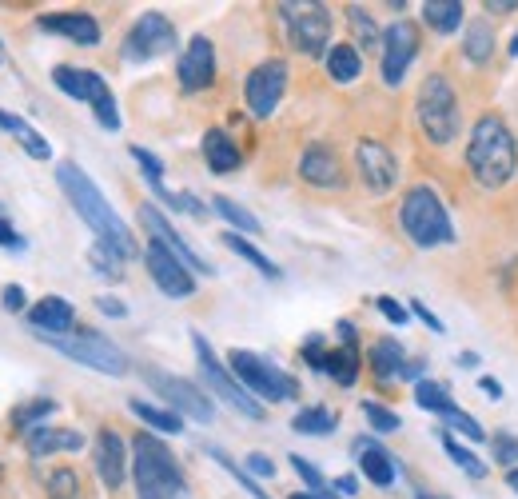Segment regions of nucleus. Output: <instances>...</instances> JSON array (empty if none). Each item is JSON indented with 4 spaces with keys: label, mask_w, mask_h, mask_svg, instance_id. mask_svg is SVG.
Returning <instances> with one entry per match:
<instances>
[{
    "label": "nucleus",
    "mask_w": 518,
    "mask_h": 499,
    "mask_svg": "<svg viewBox=\"0 0 518 499\" xmlns=\"http://www.w3.org/2000/svg\"><path fill=\"white\" fill-rule=\"evenodd\" d=\"M507 488H511V492L518 496V468H511V472H507Z\"/></svg>",
    "instance_id": "e2e57ef3"
},
{
    "label": "nucleus",
    "mask_w": 518,
    "mask_h": 499,
    "mask_svg": "<svg viewBox=\"0 0 518 499\" xmlns=\"http://www.w3.org/2000/svg\"><path fill=\"white\" fill-rule=\"evenodd\" d=\"M479 388H483V396H491V400H503V384H499L495 376H483V380H479Z\"/></svg>",
    "instance_id": "13d9d810"
},
{
    "label": "nucleus",
    "mask_w": 518,
    "mask_h": 499,
    "mask_svg": "<svg viewBox=\"0 0 518 499\" xmlns=\"http://www.w3.org/2000/svg\"><path fill=\"white\" fill-rule=\"evenodd\" d=\"M403 368H407V356H403V344L399 340L383 336V340L371 344V372L379 380H395V376H403Z\"/></svg>",
    "instance_id": "a878e982"
},
{
    "label": "nucleus",
    "mask_w": 518,
    "mask_h": 499,
    "mask_svg": "<svg viewBox=\"0 0 518 499\" xmlns=\"http://www.w3.org/2000/svg\"><path fill=\"white\" fill-rule=\"evenodd\" d=\"M415 404H419L423 412H435V416H447V412L455 408L451 388L439 384V380H419V384H415Z\"/></svg>",
    "instance_id": "2f4dec72"
},
{
    "label": "nucleus",
    "mask_w": 518,
    "mask_h": 499,
    "mask_svg": "<svg viewBox=\"0 0 518 499\" xmlns=\"http://www.w3.org/2000/svg\"><path fill=\"white\" fill-rule=\"evenodd\" d=\"M415 52H419V28L411 20H395V24L383 28V80L391 88L403 84Z\"/></svg>",
    "instance_id": "2eb2a0df"
},
{
    "label": "nucleus",
    "mask_w": 518,
    "mask_h": 499,
    "mask_svg": "<svg viewBox=\"0 0 518 499\" xmlns=\"http://www.w3.org/2000/svg\"><path fill=\"white\" fill-rule=\"evenodd\" d=\"M287 499H323V496H315V492H295V496H287Z\"/></svg>",
    "instance_id": "0e129e2a"
},
{
    "label": "nucleus",
    "mask_w": 518,
    "mask_h": 499,
    "mask_svg": "<svg viewBox=\"0 0 518 499\" xmlns=\"http://www.w3.org/2000/svg\"><path fill=\"white\" fill-rule=\"evenodd\" d=\"M248 472H252V476H267V480H271V476H275V464H271L263 452H252V456H248Z\"/></svg>",
    "instance_id": "864d4df0"
},
{
    "label": "nucleus",
    "mask_w": 518,
    "mask_h": 499,
    "mask_svg": "<svg viewBox=\"0 0 518 499\" xmlns=\"http://www.w3.org/2000/svg\"><path fill=\"white\" fill-rule=\"evenodd\" d=\"M279 16L287 24L291 48L303 56H327L331 52V8L319 0H299V4H279Z\"/></svg>",
    "instance_id": "423d86ee"
},
{
    "label": "nucleus",
    "mask_w": 518,
    "mask_h": 499,
    "mask_svg": "<svg viewBox=\"0 0 518 499\" xmlns=\"http://www.w3.org/2000/svg\"><path fill=\"white\" fill-rule=\"evenodd\" d=\"M491 448H495V460H499V464H507V468L518 464V436L499 432V436H491Z\"/></svg>",
    "instance_id": "de8ad7c7"
},
{
    "label": "nucleus",
    "mask_w": 518,
    "mask_h": 499,
    "mask_svg": "<svg viewBox=\"0 0 518 499\" xmlns=\"http://www.w3.org/2000/svg\"><path fill=\"white\" fill-rule=\"evenodd\" d=\"M92 452H96L100 484H104V488H120V484H124V468H128V448H124V440H120L112 428H100Z\"/></svg>",
    "instance_id": "6ab92c4d"
},
{
    "label": "nucleus",
    "mask_w": 518,
    "mask_h": 499,
    "mask_svg": "<svg viewBox=\"0 0 518 499\" xmlns=\"http://www.w3.org/2000/svg\"><path fill=\"white\" fill-rule=\"evenodd\" d=\"M511 56H518V32H515V40H511Z\"/></svg>",
    "instance_id": "69168bd1"
},
{
    "label": "nucleus",
    "mask_w": 518,
    "mask_h": 499,
    "mask_svg": "<svg viewBox=\"0 0 518 499\" xmlns=\"http://www.w3.org/2000/svg\"><path fill=\"white\" fill-rule=\"evenodd\" d=\"M212 208H216V212H220L236 232H244V236H256L259 232V220L248 212V208H240L236 200H228V196H212Z\"/></svg>",
    "instance_id": "4c0bfd02"
},
{
    "label": "nucleus",
    "mask_w": 518,
    "mask_h": 499,
    "mask_svg": "<svg viewBox=\"0 0 518 499\" xmlns=\"http://www.w3.org/2000/svg\"><path fill=\"white\" fill-rule=\"evenodd\" d=\"M415 499H435L431 492H415Z\"/></svg>",
    "instance_id": "338daca9"
},
{
    "label": "nucleus",
    "mask_w": 518,
    "mask_h": 499,
    "mask_svg": "<svg viewBox=\"0 0 518 499\" xmlns=\"http://www.w3.org/2000/svg\"><path fill=\"white\" fill-rule=\"evenodd\" d=\"M132 476H136V496L140 499H188L180 464L148 432H140L132 440Z\"/></svg>",
    "instance_id": "7ed1b4c3"
},
{
    "label": "nucleus",
    "mask_w": 518,
    "mask_h": 499,
    "mask_svg": "<svg viewBox=\"0 0 518 499\" xmlns=\"http://www.w3.org/2000/svg\"><path fill=\"white\" fill-rule=\"evenodd\" d=\"M483 8H487V12H515L518 4H515V0H487Z\"/></svg>",
    "instance_id": "052dcab7"
},
{
    "label": "nucleus",
    "mask_w": 518,
    "mask_h": 499,
    "mask_svg": "<svg viewBox=\"0 0 518 499\" xmlns=\"http://www.w3.org/2000/svg\"><path fill=\"white\" fill-rule=\"evenodd\" d=\"M0 128H4V132H12V136L20 140V148H24L32 160H48V156H52L48 140H44L28 120H20V116H12V112H0Z\"/></svg>",
    "instance_id": "bb28decb"
},
{
    "label": "nucleus",
    "mask_w": 518,
    "mask_h": 499,
    "mask_svg": "<svg viewBox=\"0 0 518 499\" xmlns=\"http://www.w3.org/2000/svg\"><path fill=\"white\" fill-rule=\"evenodd\" d=\"M359 72H363V60H359L355 44H331V52H327V76L335 84H351Z\"/></svg>",
    "instance_id": "c85d7f7f"
},
{
    "label": "nucleus",
    "mask_w": 518,
    "mask_h": 499,
    "mask_svg": "<svg viewBox=\"0 0 518 499\" xmlns=\"http://www.w3.org/2000/svg\"><path fill=\"white\" fill-rule=\"evenodd\" d=\"M192 348H196V360H200L204 384H208V388H212L228 408H236V412H240V416H248V420H263V416H267L256 396H252L240 380H232V376L224 372V364L216 360V352H212V344H208L204 336H192Z\"/></svg>",
    "instance_id": "9d476101"
},
{
    "label": "nucleus",
    "mask_w": 518,
    "mask_h": 499,
    "mask_svg": "<svg viewBox=\"0 0 518 499\" xmlns=\"http://www.w3.org/2000/svg\"><path fill=\"white\" fill-rule=\"evenodd\" d=\"M351 452H355L363 476H367L375 488H391V484H395V460H391V452H383L371 436H359V440L351 444Z\"/></svg>",
    "instance_id": "5701e85b"
},
{
    "label": "nucleus",
    "mask_w": 518,
    "mask_h": 499,
    "mask_svg": "<svg viewBox=\"0 0 518 499\" xmlns=\"http://www.w3.org/2000/svg\"><path fill=\"white\" fill-rule=\"evenodd\" d=\"M439 420H443V424H447L451 432H459V436H467L471 444H479V440H487V432H483V424H479V420H475L471 412H463V408H451V412H447V416H439Z\"/></svg>",
    "instance_id": "a19ab883"
},
{
    "label": "nucleus",
    "mask_w": 518,
    "mask_h": 499,
    "mask_svg": "<svg viewBox=\"0 0 518 499\" xmlns=\"http://www.w3.org/2000/svg\"><path fill=\"white\" fill-rule=\"evenodd\" d=\"M363 416H367V420H371V428H375V432H383V436H387V432H399V424H403L391 408H383V404H375V400H367V404H363Z\"/></svg>",
    "instance_id": "a18cd8bd"
},
{
    "label": "nucleus",
    "mask_w": 518,
    "mask_h": 499,
    "mask_svg": "<svg viewBox=\"0 0 518 499\" xmlns=\"http://www.w3.org/2000/svg\"><path fill=\"white\" fill-rule=\"evenodd\" d=\"M415 112H419V124H423V132H427L431 144L443 148V144H451V140L459 136V124H463V116H459V96H455V88H451V80H447L443 72H431V76L419 84Z\"/></svg>",
    "instance_id": "39448f33"
},
{
    "label": "nucleus",
    "mask_w": 518,
    "mask_h": 499,
    "mask_svg": "<svg viewBox=\"0 0 518 499\" xmlns=\"http://www.w3.org/2000/svg\"><path fill=\"white\" fill-rule=\"evenodd\" d=\"M52 80H56V88H60L64 96L92 104V112H96L100 128H108V132H116V128H120L116 100H112V92H108V84H104V76H100V72H92V68H72V64H56V68H52Z\"/></svg>",
    "instance_id": "6e6552de"
},
{
    "label": "nucleus",
    "mask_w": 518,
    "mask_h": 499,
    "mask_svg": "<svg viewBox=\"0 0 518 499\" xmlns=\"http://www.w3.org/2000/svg\"><path fill=\"white\" fill-rule=\"evenodd\" d=\"M232 372H236V380L256 396L259 404L267 400V404H283V400H295V392H299V384L287 376V372H279L275 364H267L263 356L256 352H244V348H232Z\"/></svg>",
    "instance_id": "1a4fd4ad"
},
{
    "label": "nucleus",
    "mask_w": 518,
    "mask_h": 499,
    "mask_svg": "<svg viewBox=\"0 0 518 499\" xmlns=\"http://www.w3.org/2000/svg\"><path fill=\"white\" fill-rule=\"evenodd\" d=\"M399 228L407 232V240L415 248H443V244H455V224L439 200L435 188L419 184L403 196L399 204Z\"/></svg>",
    "instance_id": "20e7f679"
},
{
    "label": "nucleus",
    "mask_w": 518,
    "mask_h": 499,
    "mask_svg": "<svg viewBox=\"0 0 518 499\" xmlns=\"http://www.w3.org/2000/svg\"><path fill=\"white\" fill-rule=\"evenodd\" d=\"M204 160H208V168L216 172V176H228V172H236L240 168V148H236V140L224 132V128H212V132H204Z\"/></svg>",
    "instance_id": "393cba45"
},
{
    "label": "nucleus",
    "mask_w": 518,
    "mask_h": 499,
    "mask_svg": "<svg viewBox=\"0 0 518 499\" xmlns=\"http://www.w3.org/2000/svg\"><path fill=\"white\" fill-rule=\"evenodd\" d=\"M80 496V476L72 468H56L48 476V499H76Z\"/></svg>",
    "instance_id": "37998d69"
},
{
    "label": "nucleus",
    "mask_w": 518,
    "mask_h": 499,
    "mask_svg": "<svg viewBox=\"0 0 518 499\" xmlns=\"http://www.w3.org/2000/svg\"><path fill=\"white\" fill-rule=\"evenodd\" d=\"M88 264H92L96 276H108V280H120V276H124V256H120L116 248L100 244V240L88 248Z\"/></svg>",
    "instance_id": "58836bf2"
},
{
    "label": "nucleus",
    "mask_w": 518,
    "mask_h": 499,
    "mask_svg": "<svg viewBox=\"0 0 518 499\" xmlns=\"http://www.w3.org/2000/svg\"><path fill=\"white\" fill-rule=\"evenodd\" d=\"M132 160L140 164V172H144V180H148V188H156V184H164V164H160V156H152L148 148H140V144H132Z\"/></svg>",
    "instance_id": "c03bdc74"
},
{
    "label": "nucleus",
    "mask_w": 518,
    "mask_h": 499,
    "mask_svg": "<svg viewBox=\"0 0 518 499\" xmlns=\"http://www.w3.org/2000/svg\"><path fill=\"white\" fill-rule=\"evenodd\" d=\"M347 20H351V28H355V36H359V44H363V48H371V44H383V32L375 28V20H371V16H367L359 4H351V8H347Z\"/></svg>",
    "instance_id": "79ce46f5"
},
{
    "label": "nucleus",
    "mask_w": 518,
    "mask_h": 499,
    "mask_svg": "<svg viewBox=\"0 0 518 499\" xmlns=\"http://www.w3.org/2000/svg\"><path fill=\"white\" fill-rule=\"evenodd\" d=\"M40 28H44V32H56V36H64V40H72V44H84V48L100 44V24H96L88 12H56V16H40Z\"/></svg>",
    "instance_id": "4be33fe9"
},
{
    "label": "nucleus",
    "mask_w": 518,
    "mask_h": 499,
    "mask_svg": "<svg viewBox=\"0 0 518 499\" xmlns=\"http://www.w3.org/2000/svg\"><path fill=\"white\" fill-rule=\"evenodd\" d=\"M495 52V28L487 20H467V32H463V56L471 64H487Z\"/></svg>",
    "instance_id": "cd10ccee"
},
{
    "label": "nucleus",
    "mask_w": 518,
    "mask_h": 499,
    "mask_svg": "<svg viewBox=\"0 0 518 499\" xmlns=\"http://www.w3.org/2000/svg\"><path fill=\"white\" fill-rule=\"evenodd\" d=\"M411 312H415V316H419V320H423V324H427L431 332H439V336L447 332V328H443V320H439V316H435V312H431V308H427L423 300H415V304H411Z\"/></svg>",
    "instance_id": "603ef678"
},
{
    "label": "nucleus",
    "mask_w": 518,
    "mask_h": 499,
    "mask_svg": "<svg viewBox=\"0 0 518 499\" xmlns=\"http://www.w3.org/2000/svg\"><path fill=\"white\" fill-rule=\"evenodd\" d=\"M291 428H295L299 436H331V432H335V412H327V408H303V412L291 420Z\"/></svg>",
    "instance_id": "e433bc0d"
},
{
    "label": "nucleus",
    "mask_w": 518,
    "mask_h": 499,
    "mask_svg": "<svg viewBox=\"0 0 518 499\" xmlns=\"http://www.w3.org/2000/svg\"><path fill=\"white\" fill-rule=\"evenodd\" d=\"M0 308H4V312H24V288H20V284H8V288L0 292Z\"/></svg>",
    "instance_id": "3c124183"
},
{
    "label": "nucleus",
    "mask_w": 518,
    "mask_h": 499,
    "mask_svg": "<svg viewBox=\"0 0 518 499\" xmlns=\"http://www.w3.org/2000/svg\"><path fill=\"white\" fill-rule=\"evenodd\" d=\"M224 244H228L236 256H244V260H248V264H252V268L259 272V276H267V280H279V268H275V264H271V260L259 252L252 240H244L240 232H224Z\"/></svg>",
    "instance_id": "473e14b6"
},
{
    "label": "nucleus",
    "mask_w": 518,
    "mask_h": 499,
    "mask_svg": "<svg viewBox=\"0 0 518 499\" xmlns=\"http://www.w3.org/2000/svg\"><path fill=\"white\" fill-rule=\"evenodd\" d=\"M291 468H295V476L307 484V492H315V496H327V480L319 476V468H315V464H307L303 456H291Z\"/></svg>",
    "instance_id": "49530a36"
},
{
    "label": "nucleus",
    "mask_w": 518,
    "mask_h": 499,
    "mask_svg": "<svg viewBox=\"0 0 518 499\" xmlns=\"http://www.w3.org/2000/svg\"><path fill=\"white\" fill-rule=\"evenodd\" d=\"M443 448H447V456H451V464H455L459 472H467L471 480H487V464H483L467 444H459L455 436H447V432H443Z\"/></svg>",
    "instance_id": "c9c22d12"
},
{
    "label": "nucleus",
    "mask_w": 518,
    "mask_h": 499,
    "mask_svg": "<svg viewBox=\"0 0 518 499\" xmlns=\"http://www.w3.org/2000/svg\"><path fill=\"white\" fill-rule=\"evenodd\" d=\"M467 168L491 192H499L503 184H511V176H515L518 168V148L503 116L487 112V116L475 120L471 140H467Z\"/></svg>",
    "instance_id": "f03ea898"
},
{
    "label": "nucleus",
    "mask_w": 518,
    "mask_h": 499,
    "mask_svg": "<svg viewBox=\"0 0 518 499\" xmlns=\"http://www.w3.org/2000/svg\"><path fill=\"white\" fill-rule=\"evenodd\" d=\"M283 92H287V64H283V60H263L256 72L248 76V84H244L248 112L259 116V120L271 116V112L279 108Z\"/></svg>",
    "instance_id": "dca6fc26"
},
{
    "label": "nucleus",
    "mask_w": 518,
    "mask_h": 499,
    "mask_svg": "<svg viewBox=\"0 0 518 499\" xmlns=\"http://www.w3.org/2000/svg\"><path fill=\"white\" fill-rule=\"evenodd\" d=\"M24 444H28V456H52V452H80L84 448V436L80 432H68V428L44 424V428L28 432Z\"/></svg>",
    "instance_id": "b1692460"
},
{
    "label": "nucleus",
    "mask_w": 518,
    "mask_h": 499,
    "mask_svg": "<svg viewBox=\"0 0 518 499\" xmlns=\"http://www.w3.org/2000/svg\"><path fill=\"white\" fill-rule=\"evenodd\" d=\"M56 184L64 188V196H68V204L76 208V216H80V220L100 236V244L116 248L124 260H132V256H136V240H132L128 224L112 212V204L104 200V192L92 184V176H88L84 168H76L72 160H64V164L56 168Z\"/></svg>",
    "instance_id": "f257e3e1"
},
{
    "label": "nucleus",
    "mask_w": 518,
    "mask_h": 499,
    "mask_svg": "<svg viewBox=\"0 0 518 499\" xmlns=\"http://www.w3.org/2000/svg\"><path fill=\"white\" fill-rule=\"evenodd\" d=\"M303 360H307L311 368H319V372L327 368V352H323V336H311V340L303 344Z\"/></svg>",
    "instance_id": "8fccbe9b"
},
{
    "label": "nucleus",
    "mask_w": 518,
    "mask_h": 499,
    "mask_svg": "<svg viewBox=\"0 0 518 499\" xmlns=\"http://www.w3.org/2000/svg\"><path fill=\"white\" fill-rule=\"evenodd\" d=\"M96 308H100L104 316H116V320H120V316H128V308H124L120 300H112V296H96Z\"/></svg>",
    "instance_id": "6e6d98bb"
},
{
    "label": "nucleus",
    "mask_w": 518,
    "mask_h": 499,
    "mask_svg": "<svg viewBox=\"0 0 518 499\" xmlns=\"http://www.w3.org/2000/svg\"><path fill=\"white\" fill-rule=\"evenodd\" d=\"M423 20H427V28L451 36L463 24V4L459 0H427L423 4Z\"/></svg>",
    "instance_id": "c756f323"
},
{
    "label": "nucleus",
    "mask_w": 518,
    "mask_h": 499,
    "mask_svg": "<svg viewBox=\"0 0 518 499\" xmlns=\"http://www.w3.org/2000/svg\"><path fill=\"white\" fill-rule=\"evenodd\" d=\"M323 372H331V380H339L343 388H351V384H355V376H359V348H355V344L331 348V352H327V368H323Z\"/></svg>",
    "instance_id": "7c9ffc66"
},
{
    "label": "nucleus",
    "mask_w": 518,
    "mask_h": 499,
    "mask_svg": "<svg viewBox=\"0 0 518 499\" xmlns=\"http://www.w3.org/2000/svg\"><path fill=\"white\" fill-rule=\"evenodd\" d=\"M331 488H339V499H355V496H359V480H355V476H339Z\"/></svg>",
    "instance_id": "4d7b16f0"
},
{
    "label": "nucleus",
    "mask_w": 518,
    "mask_h": 499,
    "mask_svg": "<svg viewBox=\"0 0 518 499\" xmlns=\"http://www.w3.org/2000/svg\"><path fill=\"white\" fill-rule=\"evenodd\" d=\"M176 80L184 92H200L216 80V48L208 36H192L184 56H180V68H176Z\"/></svg>",
    "instance_id": "a211bd4d"
},
{
    "label": "nucleus",
    "mask_w": 518,
    "mask_h": 499,
    "mask_svg": "<svg viewBox=\"0 0 518 499\" xmlns=\"http://www.w3.org/2000/svg\"><path fill=\"white\" fill-rule=\"evenodd\" d=\"M204 452H208V456H212V460H216L224 472H232V476H236V484H240V488H244V492H248L252 499H271L267 492H263V488H259L256 480H252V476H248V472H244V468H240V464H236V460L224 452V448H212V444H208Z\"/></svg>",
    "instance_id": "ea45409f"
},
{
    "label": "nucleus",
    "mask_w": 518,
    "mask_h": 499,
    "mask_svg": "<svg viewBox=\"0 0 518 499\" xmlns=\"http://www.w3.org/2000/svg\"><path fill=\"white\" fill-rule=\"evenodd\" d=\"M176 48V24L160 12H144L132 28H128V40H124V56L128 60H156L164 52Z\"/></svg>",
    "instance_id": "f8f14e48"
},
{
    "label": "nucleus",
    "mask_w": 518,
    "mask_h": 499,
    "mask_svg": "<svg viewBox=\"0 0 518 499\" xmlns=\"http://www.w3.org/2000/svg\"><path fill=\"white\" fill-rule=\"evenodd\" d=\"M355 164H359L363 184H367L375 196L391 192L395 180H399V164H395V156L387 152V144H379V140H359V144H355Z\"/></svg>",
    "instance_id": "f3484780"
},
{
    "label": "nucleus",
    "mask_w": 518,
    "mask_h": 499,
    "mask_svg": "<svg viewBox=\"0 0 518 499\" xmlns=\"http://www.w3.org/2000/svg\"><path fill=\"white\" fill-rule=\"evenodd\" d=\"M419 376H423V360H407V368H403V380H415V384H419Z\"/></svg>",
    "instance_id": "bf43d9fd"
},
{
    "label": "nucleus",
    "mask_w": 518,
    "mask_h": 499,
    "mask_svg": "<svg viewBox=\"0 0 518 499\" xmlns=\"http://www.w3.org/2000/svg\"><path fill=\"white\" fill-rule=\"evenodd\" d=\"M144 264H148V276L156 280V288L164 292V296H172V300H188V296H196V276L164 248V244H156V240H148V248H144Z\"/></svg>",
    "instance_id": "4468645a"
},
{
    "label": "nucleus",
    "mask_w": 518,
    "mask_h": 499,
    "mask_svg": "<svg viewBox=\"0 0 518 499\" xmlns=\"http://www.w3.org/2000/svg\"><path fill=\"white\" fill-rule=\"evenodd\" d=\"M0 248H12V252H20V248H24V240L16 236V228H12L4 216H0Z\"/></svg>",
    "instance_id": "5fc2aeb1"
},
{
    "label": "nucleus",
    "mask_w": 518,
    "mask_h": 499,
    "mask_svg": "<svg viewBox=\"0 0 518 499\" xmlns=\"http://www.w3.org/2000/svg\"><path fill=\"white\" fill-rule=\"evenodd\" d=\"M132 408V416L136 420H144L148 428H156V432H184V424H180V412H164V408H152V404H144V400H132L128 404Z\"/></svg>",
    "instance_id": "f704fd0d"
},
{
    "label": "nucleus",
    "mask_w": 518,
    "mask_h": 499,
    "mask_svg": "<svg viewBox=\"0 0 518 499\" xmlns=\"http://www.w3.org/2000/svg\"><path fill=\"white\" fill-rule=\"evenodd\" d=\"M0 64H4V44H0Z\"/></svg>",
    "instance_id": "774afa93"
},
{
    "label": "nucleus",
    "mask_w": 518,
    "mask_h": 499,
    "mask_svg": "<svg viewBox=\"0 0 518 499\" xmlns=\"http://www.w3.org/2000/svg\"><path fill=\"white\" fill-rule=\"evenodd\" d=\"M140 224H144V228H148V236H152L156 244H164V248H168V252H172V256H176L192 276H196V272H204V276H212V272H216V268H212V264H208V260H204V256H200V252H196V248H192V244L172 228V220H168L160 208L140 204Z\"/></svg>",
    "instance_id": "ddd939ff"
},
{
    "label": "nucleus",
    "mask_w": 518,
    "mask_h": 499,
    "mask_svg": "<svg viewBox=\"0 0 518 499\" xmlns=\"http://www.w3.org/2000/svg\"><path fill=\"white\" fill-rule=\"evenodd\" d=\"M56 412V400H28V404H20L16 412H12V428L16 432H36V428H44V420Z\"/></svg>",
    "instance_id": "72a5a7b5"
},
{
    "label": "nucleus",
    "mask_w": 518,
    "mask_h": 499,
    "mask_svg": "<svg viewBox=\"0 0 518 499\" xmlns=\"http://www.w3.org/2000/svg\"><path fill=\"white\" fill-rule=\"evenodd\" d=\"M72 324H76V312H72V304L60 300V296H44V300L28 312V328H32L36 336H68V332H76Z\"/></svg>",
    "instance_id": "412c9836"
},
{
    "label": "nucleus",
    "mask_w": 518,
    "mask_h": 499,
    "mask_svg": "<svg viewBox=\"0 0 518 499\" xmlns=\"http://www.w3.org/2000/svg\"><path fill=\"white\" fill-rule=\"evenodd\" d=\"M144 380H148L180 416H188V420H196V424H212V420H216V408H212L208 392H200L192 380L168 376V372H156V368H144Z\"/></svg>",
    "instance_id": "9b49d317"
},
{
    "label": "nucleus",
    "mask_w": 518,
    "mask_h": 499,
    "mask_svg": "<svg viewBox=\"0 0 518 499\" xmlns=\"http://www.w3.org/2000/svg\"><path fill=\"white\" fill-rule=\"evenodd\" d=\"M375 308H379L395 328H407V320H411V308H403V304H399V300H391V296H379V300H375Z\"/></svg>",
    "instance_id": "09e8293b"
},
{
    "label": "nucleus",
    "mask_w": 518,
    "mask_h": 499,
    "mask_svg": "<svg viewBox=\"0 0 518 499\" xmlns=\"http://www.w3.org/2000/svg\"><path fill=\"white\" fill-rule=\"evenodd\" d=\"M299 176L315 188H343V168L339 156L327 144H307V152L299 156Z\"/></svg>",
    "instance_id": "aec40b11"
},
{
    "label": "nucleus",
    "mask_w": 518,
    "mask_h": 499,
    "mask_svg": "<svg viewBox=\"0 0 518 499\" xmlns=\"http://www.w3.org/2000/svg\"><path fill=\"white\" fill-rule=\"evenodd\" d=\"M48 348H56L60 356H68L72 364H84L92 372L104 376H124L128 372V356L100 332H68V336H40Z\"/></svg>",
    "instance_id": "0eeeda50"
},
{
    "label": "nucleus",
    "mask_w": 518,
    "mask_h": 499,
    "mask_svg": "<svg viewBox=\"0 0 518 499\" xmlns=\"http://www.w3.org/2000/svg\"><path fill=\"white\" fill-rule=\"evenodd\" d=\"M479 352H459V368H479Z\"/></svg>",
    "instance_id": "680f3d73"
}]
</instances>
